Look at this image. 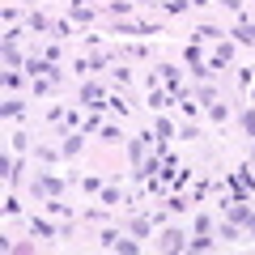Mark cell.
Wrapping results in <instances>:
<instances>
[{
	"label": "cell",
	"mask_w": 255,
	"mask_h": 255,
	"mask_svg": "<svg viewBox=\"0 0 255 255\" xmlns=\"http://www.w3.org/2000/svg\"><path fill=\"white\" fill-rule=\"evenodd\" d=\"M64 183H68V179H60V174H34V179H30V191H34V196H38V200H55V196H60V191H64Z\"/></svg>",
	"instance_id": "obj_1"
},
{
	"label": "cell",
	"mask_w": 255,
	"mask_h": 255,
	"mask_svg": "<svg viewBox=\"0 0 255 255\" xmlns=\"http://www.w3.org/2000/svg\"><path fill=\"white\" fill-rule=\"evenodd\" d=\"M77 102L90 111H102L107 107V90H102V81H94V77H81V94H77Z\"/></svg>",
	"instance_id": "obj_2"
},
{
	"label": "cell",
	"mask_w": 255,
	"mask_h": 255,
	"mask_svg": "<svg viewBox=\"0 0 255 255\" xmlns=\"http://www.w3.org/2000/svg\"><path fill=\"white\" fill-rule=\"evenodd\" d=\"M111 60H115V51H94V55H77V77H94L102 73V68H111Z\"/></svg>",
	"instance_id": "obj_3"
},
{
	"label": "cell",
	"mask_w": 255,
	"mask_h": 255,
	"mask_svg": "<svg viewBox=\"0 0 255 255\" xmlns=\"http://www.w3.org/2000/svg\"><path fill=\"white\" fill-rule=\"evenodd\" d=\"M115 34H128V38H145V34H162V26H153V21H115Z\"/></svg>",
	"instance_id": "obj_4"
},
{
	"label": "cell",
	"mask_w": 255,
	"mask_h": 255,
	"mask_svg": "<svg viewBox=\"0 0 255 255\" xmlns=\"http://www.w3.org/2000/svg\"><path fill=\"white\" fill-rule=\"evenodd\" d=\"M157 81H162L166 94L174 98V94L183 90V68H179V64H157Z\"/></svg>",
	"instance_id": "obj_5"
},
{
	"label": "cell",
	"mask_w": 255,
	"mask_h": 255,
	"mask_svg": "<svg viewBox=\"0 0 255 255\" xmlns=\"http://www.w3.org/2000/svg\"><path fill=\"white\" fill-rule=\"evenodd\" d=\"M21 73H26V77H64L60 68H55V60H47V55H43V60H26Z\"/></svg>",
	"instance_id": "obj_6"
},
{
	"label": "cell",
	"mask_w": 255,
	"mask_h": 255,
	"mask_svg": "<svg viewBox=\"0 0 255 255\" xmlns=\"http://www.w3.org/2000/svg\"><path fill=\"white\" fill-rule=\"evenodd\" d=\"M81 149H85V132H64V140H60V153L73 162V157H81Z\"/></svg>",
	"instance_id": "obj_7"
},
{
	"label": "cell",
	"mask_w": 255,
	"mask_h": 255,
	"mask_svg": "<svg viewBox=\"0 0 255 255\" xmlns=\"http://www.w3.org/2000/svg\"><path fill=\"white\" fill-rule=\"evenodd\" d=\"M68 17H73L77 26H94L98 9H94V4H81V0H73V4H68Z\"/></svg>",
	"instance_id": "obj_8"
},
{
	"label": "cell",
	"mask_w": 255,
	"mask_h": 255,
	"mask_svg": "<svg viewBox=\"0 0 255 255\" xmlns=\"http://www.w3.org/2000/svg\"><path fill=\"white\" fill-rule=\"evenodd\" d=\"M234 38H221V43H217V51H213L209 55V64H213V68H217V73H221V64H230V60H234Z\"/></svg>",
	"instance_id": "obj_9"
},
{
	"label": "cell",
	"mask_w": 255,
	"mask_h": 255,
	"mask_svg": "<svg viewBox=\"0 0 255 255\" xmlns=\"http://www.w3.org/2000/svg\"><path fill=\"white\" fill-rule=\"evenodd\" d=\"M26 26L38 30V34H51V30H55V17H47L43 9H30V13H26Z\"/></svg>",
	"instance_id": "obj_10"
},
{
	"label": "cell",
	"mask_w": 255,
	"mask_h": 255,
	"mask_svg": "<svg viewBox=\"0 0 255 255\" xmlns=\"http://www.w3.org/2000/svg\"><path fill=\"white\" fill-rule=\"evenodd\" d=\"M230 38H234V43H243V47H255V21H251V17L238 21V26L230 30Z\"/></svg>",
	"instance_id": "obj_11"
},
{
	"label": "cell",
	"mask_w": 255,
	"mask_h": 255,
	"mask_svg": "<svg viewBox=\"0 0 255 255\" xmlns=\"http://www.w3.org/2000/svg\"><path fill=\"white\" fill-rule=\"evenodd\" d=\"M102 9H107V13H111V17H115V21H128V17H132V13H136V4H132V0H107Z\"/></svg>",
	"instance_id": "obj_12"
},
{
	"label": "cell",
	"mask_w": 255,
	"mask_h": 255,
	"mask_svg": "<svg viewBox=\"0 0 255 255\" xmlns=\"http://www.w3.org/2000/svg\"><path fill=\"white\" fill-rule=\"evenodd\" d=\"M157 247H162V251H187V234H183V230H166Z\"/></svg>",
	"instance_id": "obj_13"
},
{
	"label": "cell",
	"mask_w": 255,
	"mask_h": 255,
	"mask_svg": "<svg viewBox=\"0 0 255 255\" xmlns=\"http://www.w3.org/2000/svg\"><path fill=\"white\" fill-rule=\"evenodd\" d=\"M30 234L34 238H60V230H55L47 217H30Z\"/></svg>",
	"instance_id": "obj_14"
},
{
	"label": "cell",
	"mask_w": 255,
	"mask_h": 255,
	"mask_svg": "<svg viewBox=\"0 0 255 255\" xmlns=\"http://www.w3.org/2000/svg\"><path fill=\"white\" fill-rule=\"evenodd\" d=\"M60 145H34V162H43V166H55L60 162Z\"/></svg>",
	"instance_id": "obj_15"
},
{
	"label": "cell",
	"mask_w": 255,
	"mask_h": 255,
	"mask_svg": "<svg viewBox=\"0 0 255 255\" xmlns=\"http://www.w3.org/2000/svg\"><path fill=\"white\" fill-rule=\"evenodd\" d=\"M107 111H111V115H119V119H124V115H132V102H128L124 94H107Z\"/></svg>",
	"instance_id": "obj_16"
},
{
	"label": "cell",
	"mask_w": 255,
	"mask_h": 255,
	"mask_svg": "<svg viewBox=\"0 0 255 255\" xmlns=\"http://www.w3.org/2000/svg\"><path fill=\"white\" fill-rule=\"evenodd\" d=\"M217 238H221V243H238V238H243V226H238V221H221V226H217Z\"/></svg>",
	"instance_id": "obj_17"
},
{
	"label": "cell",
	"mask_w": 255,
	"mask_h": 255,
	"mask_svg": "<svg viewBox=\"0 0 255 255\" xmlns=\"http://www.w3.org/2000/svg\"><path fill=\"white\" fill-rule=\"evenodd\" d=\"M55 85H60V77H34V85H30V94H34V98H47V94H51Z\"/></svg>",
	"instance_id": "obj_18"
},
{
	"label": "cell",
	"mask_w": 255,
	"mask_h": 255,
	"mask_svg": "<svg viewBox=\"0 0 255 255\" xmlns=\"http://www.w3.org/2000/svg\"><path fill=\"white\" fill-rule=\"evenodd\" d=\"M191 98H196V102H217V85H213V81H196Z\"/></svg>",
	"instance_id": "obj_19"
},
{
	"label": "cell",
	"mask_w": 255,
	"mask_h": 255,
	"mask_svg": "<svg viewBox=\"0 0 255 255\" xmlns=\"http://www.w3.org/2000/svg\"><path fill=\"white\" fill-rule=\"evenodd\" d=\"M98 140H102V145H119V140H128V136L119 132V124H102L98 128Z\"/></svg>",
	"instance_id": "obj_20"
},
{
	"label": "cell",
	"mask_w": 255,
	"mask_h": 255,
	"mask_svg": "<svg viewBox=\"0 0 255 255\" xmlns=\"http://www.w3.org/2000/svg\"><path fill=\"white\" fill-rule=\"evenodd\" d=\"M149 107L153 111H166V107H174V98L166 90H157V85H149Z\"/></svg>",
	"instance_id": "obj_21"
},
{
	"label": "cell",
	"mask_w": 255,
	"mask_h": 255,
	"mask_svg": "<svg viewBox=\"0 0 255 255\" xmlns=\"http://www.w3.org/2000/svg\"><path fill=\"white\" fill-rule=\"evenodd\" d=\"M187 251H217V238H209V234H191V238H187Z\"/></svg>",
	"instance_id": "obj_22"
},
{
	"label": "cell",
	"mask_w": 255,
	"mask_h": 255,
	"mask_svg": "<svg viewBox=\"0 0 255 255\" xmlns=\"http://www.w3.org/2000/svg\"><path fill=\"white\" fill-rule=\"evenodd\" d=\"M0 115H4V119H21V115H26V102H21V98L0 102Z\"/></svg>",
	"instance_id": "obj_23"
},
{
	"label": "cell",
	"mask_w": 255,
	"mask_h": 255,
	"mask_svg": "<svg viewBox=\"0 0 255 255\" xmlns=\"http://www.w3.org/2000/svg\"><path fill=\"white\" fill-rule=\"evenodd\" d=\"M111 251H119V255H136V251H140V243H136V238H124V234H115Z\"/></svg>",
	"instance_id": "obj_24"
},
{
	"label": "cell",
	"mask_w": 255,
	"mask_h": 255,
	"mask_svg": "<svg viewBox=\"0 0 255 255\" xmlns=\"http://www.w3.org/2000/svg\"><path fill=\"white\" fill-rule=\"evenodd\" d=\"M128 230H132L136 238H149V234H153V217H132V221H128Z\"/></svg>",
	"instance_id": "obj_25"
},
{
	"label": "cell",
	"mask_w": 255,
	"mask_h": 255,
	"mask_svg": "<svg viewBox=\"0 0 255 255\" xmlns=\"http://www.w3.org/2000/svg\"><path fill=\"white\" fill-rule=\"evenodd\" d=\"M213 213H196V221H191V234H213Z\"/></svg>",
	"instance_id": "obj_26"
},
{
	"label": "cell",
	"mask_w": 255,
	"mask_h": 255,
	"mask_svg": "<svg viewBox=\"0 0 255 255\" xmlns=\"http://www.w3.org/2000/svg\"><path fill=\"white\" fill-rule=\"evenodd\" d=\"M115 55H124V60H149V47H140V43H128V47H119Z\"/></svg>",
	"instance_id": "obj_27"
},
{
	"label": "cell",
	"mask_w": 255,
	"mask_h": 255,
	"mask_svg": "<svg viewBox=\"0 0 255 255\" xmlns=\"http://www.w3.org/2000/svg\"><path fill=\"white\" fill-rule=\"evenodd\" d=\"M9 149H13V153H26V149H30V132H21V128L9 132Z\"/></svg>",
	"instance_id": "obj_28"
},
{
	"label": "cell",
	"mask_w": 255,
	"mask_h": 255,
	"mask_svg": "<svg viewBox=\"0 0 255 255\" xmlns=\"http://www.w3.org/2000/svg\"><path fill=\"white\" fill-rule=\"evenodd\" d=\"M21 85H26L21 68H4V90H17V94H21Z\"/></svg>",
	"instance_id": "obj_29"
},
{
	"label": "cell",
	"mask_w": 255,
	"mask_h": 255,
	"mask_svg": "<svg viewBox=\"0 0 255 255\" xmlns=\"http://www.w3.org/2000/svg\"><path fill=\"white\" fill-rule=\"evenodd\" d=\"M153 132H157V140H170V136H174V124H170L166 115H157V119H153Z\"/></svg>",
	"instance_id": "obj_30"
},
{
	"label": "cell",
	"mask_w": 255,
	"mask_h": 255,
	"mask_svg": "<svg viewBox=\"0 0 255 255\" xmlns=\"http://www.w3.org/2000/svg\"><path fill=\"white\" fill-rule=\"evenodd\" d=\"M183 60H187L191 68H196V64H204V51H200V43H187V47H183Z\"/></svg>",
	"instance_id": "obj_31"
},
{
	"label": "cell",
	"mask_w": 255,
	"mask_h": 255,
	"mask_svg": "<svg viewBox=\"0 0 255 255\" xmlns=\"http://www.w3.org/2000/svg\"><path fill=\"white\" fill-rule=\"evenodd\" d=\"M102 204H119V174L107 183V187H102Z\"/></svg>",
	"instance_id": "obj_32"
},
{
	"label": "cell",
	"mask_w": 255,
	"mask_h": 255,
	"mask_svg": "<svg viewBox=\"0 0 255 255\" xmlns=\"http://www.w3.org/2000/svg\"><path fill=\"white\" fill-rule=\"evenodd\" d=\"M209 115H213V124H226V119H230V107H226V102H209Z\"/></svg>",
	"instance_id": "obj_33"
},
{
	"label": "cell",
	"mask_w": 255,
	"mask_h": 255,
	"mask_svg": "<svg viewBox=\"0 0 255 255\" xmlns=\"http://www.w3.org/2000/svg\"><path fill=\"white\" fill-rule=\"evenodd\" d=\"M243 128H247V136L255 140V102H251V107H243Z\"/></svg>",
	"instance_id": "obj_34"
},
{
	"label": "cell",
	"mask_w": 255,
	"mask_h": 255,
	"mask_svg": "<svg viewBox=\"0 0 255 255\" xmlns=\"http://www.w3.org/2000/svg\"><path fill=\"white\" fill-rule=\"evenodd\" d=\"M55 38H73V17H55Z\"/></svg>",
	"instance_id": "obj_35"
},
{
	"label": "cell",
	"mask_w": 255,
	"mask_h": 255,
	"mask_svg": "<svg viewBox=\"0 0 255 255\" xmlns=\"http://www.w3.org/2000/svg\"><path fill=\"white\" fill-rule=\"evenodd\" d=\"M98 128H102L98 111H94V115H85V124H81V132H85V136H94V132H98Z\"/></svg>",
	"instance_id": "obj_36"
},
{
	"label": "cell",
	"mask_w": 255,
	"mask_h": 255,
	"mask_svg": "<svg viewBox=\"0 0 255 255\" xmlns=\"http://www.w3.org/2000/svg\"><path fill=\"white\" fill-rule=\"evenodd\" d=\"M102 187H107V183H102L98 174H85V179H81V191H102Z\"/></svg>",
	"instance_id": "obj_37"
},
{
	"label": "cell",
	"mask_w": 255,
	"mask_h": 255,
	"mask_svg": "<svg viewBox=\"0 0 255 255\" xmlns=\"http://www.w3.org/2000/svg\"><path fill=\"white\" fill-rule=\"evenodd\" d=\"M4 217H21V204H17V196H4Z\"/></svg>",
	"instance_id": "obj_38"
},
{
	"label": "cell",
	"mask_w": 255,
	"mask_h": 255,
	"mask_svg": "<svg viewBox=\"0 0 255 255\" xmlns=\"http://www.w3.org/2000/svg\"><path fill=\"white\" fill-rule=\"evenodd\" d=\"M111 77H115L119 85H128V81H132V68H124V64H119V68H111Z\"/></svg>",
	"instance_id": "obj_39"
},
{
	"label": "cell",
	"mask_w": 255,
	"mask_h": 255,
	"mask_svg": "<svg viewBox=\"0 0 255 255\" xmlns=\"http://www.w3.org/2000/svg\"><path fill=\"white\" fill-rule=\"evenodd\" d=\"M64 111L68 107H47V124H64Z\"/></svg>",
	"instance_id": "obj_40"
},
{
	"label": "cell",
	"mask_w": 255,
	"mask_h": 255,
	"mask_svg": "<svg viewBox=\"0 0 255 255\" xmlns=\"http://www.w3.org/2000/svg\"><path fill=\"white\" fill-rule=\"evenodd\" d=\"M187 204H191V200H183V196H174V200H166V209H170V213H187Z\"/></svg>",
	"instance_id": "obj_41"
},
{
	"label": "cell",
	"mask_w": 255,
	"mask_h": 255,
	"mask_svg": "<svg viewBox=\"0 0 255 255\" xmlns=\"http://www.w3.org/2000/svg\"><path fill=\"white\" fill-rule=\"evenodd\" d=\"M4 26H21V17H17V9H13V4H4Z\"/></svg>",
	"instance_id": "obj_42"
},
{
	"label": "cell",
	"mask_w": 255,
	"mask_h": 255,
	"mask_svg": "<svg viewBox=\"0 0 255 255\" xmlns=\"http://www.w3.org/2000/svg\"><path fill=\"white\" fill-rule=\"evenodd\" d=\"M238 85H255V68H238Z\"/></svg>",
	"instance_id": "obj_43"
},
{
	"label": "cell",
	"mask_w": 255,
	"mask_h": 255,
	"mask_svg": "<svg viewBox=\"0 0 255 255\" xmlns=\"http://www.w3.org/2000/svg\"><path fill=\"white\" fill-rule=\"evenodd\" d=\"M243 230H247V234H251V238H255V213H251V217H247V221H243Z\"/></svg>",
	"instance_id": "obj_44"
},
{
	"label": "cell",
	"mask_w": 255,
	"mask_h": 255,
	"mask_svg": "<svg viewBox=\"0 0 255 255\" xmlns=\"http://www.w3.org/2000/svg\"><path fill=\"white\" fill-rule=\"evenodd\" d=\"M21 4H30V9H38V4H43V0H21Z\"/></svg>",
	"instance_id": "obj_45"
},
{
	"label": "cell",
	"mask_w": 255,
	"mask_h": 255,
	"mask_svg": "<svg viewBox=\"0 0 255 255\" xmlns=\"http://www.w3.org/2000/svg\"><path fill=\"white\" fill-rule=\"evenodd\" d=\"M251 162H255V140H251Z\"/></svg>",
	"instance_id": "obj_46"
},
{
	"label": "cell",
	"mask_w": 255,
	"mask_h": 255,
	"mask_svg": "<svg viewBox=\"0 0 255 255\" xmlns=\"http://www.w3.org/2000/svg\"><path fill=\"white\" fill-rule=\"evenodd\" d=\"M251 102H255V90H251Z\"/></svg>",
	"instance_id": "obj_47"
}]
</instances>
